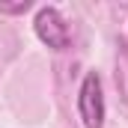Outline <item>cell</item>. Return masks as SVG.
Returning a JSON list of instances; mask_svg holds the SVG:
<instances>
[{
    "mask_svg": "<svg viewBox=\"0 0 128 128\" xmlns=\"http://www.w3.org/2000/svg\"><path fill=\"white\" fill-rule=\"evenodd\" d=\"M33 27H36L39 42L48 45L51 51H66V48H68V27H66L63 15H60L54 6H42V9L36 12Z\"/></svg>",
    "mask_w": 128,
    "mask_h": 128,
    "instance_id": "cell-2",
    "label": "cell"
},
{
    "mask_svg": "<svg viewBox=\"0 0 128 128\" xmlns=\"http://www.w3.org/2000/svg\"><path fill=\"white\" fill-rule=\"evenodd\" d=\"M78 113L84 119V128H101L104 125V92L98 72H86L80 92H78Z\"/></svg>",
    "mask_w": 128,
    "mask_h": 128,
    "instance_id": "cell-1",
    "label": "cell"
},
{
    "mask_svg": "<svg viewBox=\"0 0 128 128\" xmlns=\"http://www.w3.org/2000/svg\"><path fill=\"white\" fill-rule=\"evenodd\" d=\"M30 6H33L30 0H15V3H3V0H0V12H3V15H24Z\"/></svg>",
    "mask_w": 128,
    "mask_h": 128,
    "instance_id": "cell-3",
    "label": "cell"
}]
</instances>
